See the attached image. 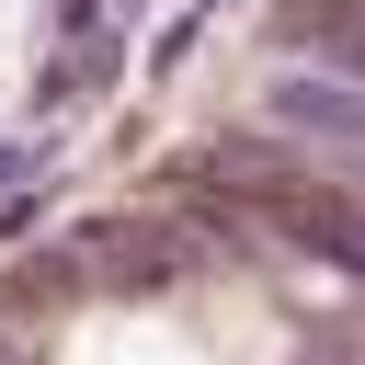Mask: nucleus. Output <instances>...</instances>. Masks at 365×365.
<instances>
[{
  "mask_svg": "<svg viewBox=\"0 0 365 365\" xmlns=\"http://www.w3.org/2000/svg\"><path fill=\"white\" fill-rule=\"evenodd\" d=\"M0 365H11V342H0Z\"/></svg>",
  "mask_w": 365,
  "mask_h": 365,
  "instance_id": "nucleus-2",
  "label": "nucleus"
},
{
  "mask_svg": "<svg viewBox=\"0 0 365 365\" xmlns=\"http://www.w3.org/2000/svg\"><path fill=\"white\" fill-rule=\"evenodd\" d=\"M342 365H365V354H342Z\"/></svg>",
  "mask_w": 365,
  "mask_h": 365,
  "instance_id": "nucleus-1",
  "label": "nucleus"
}]
</instances>
